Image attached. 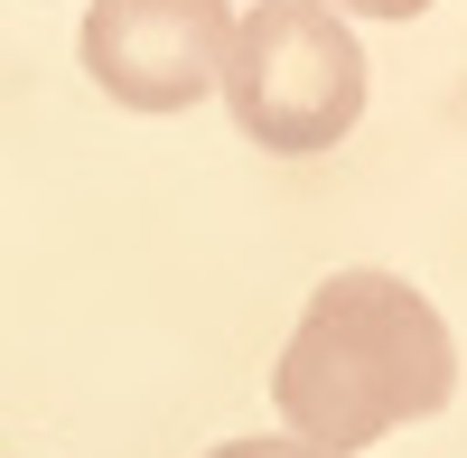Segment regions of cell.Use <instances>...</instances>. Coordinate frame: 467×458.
Listing matches in <instances>:
<instances>
[{"label":"cell","instance_id":"6da1fadb","mask_svg":"<svg viewBox=\"0 0 467 458\" xmlns=\"http://www.w3.org/2000/svg\"><path fill=\"white\" fill-rule=\"evenodd\" d=\"M458 393V337L402 272H337L308 290V309L290 328L281 365H271V402L299 449L356 458L374 440H393L402 422H431Z\"/></svg>","mask_w":467,"mask_h":458},{"label":"cell","instance_id":"7a4b0ae2","mask_svg":"<svg viewBox=\"0 0 467 458\" xmlns=\"http://www.w3.org/2000/svg\"><path fill=\"white\" fill-rule=\"evenodd\" d=\"M224 103L262 150H337L365 112V47L337 0H253L224 47Z\"/></svg>","mask_w":467,"mask_h":458},{"label":"cell","instance_id":"3957f363","mask_svg":"<svg viewBox=\"0 0 467 458\" xmlns=\"http://www.w3.org/2000/svg\"><path fill=\"white\" fill-rule=\"evenodd\" d=\"M224 0H94L85 10V75L122 112H187L224 85Z\"/></svg>","mask_w":467,"mask_h":458},{"label":"cell","instance_id":"277c9868","mask_svg":"<svg viewBox=\"0 0 467 458\" xmlns=\"http://www.w3.org/2000/svg\"><path fill=\"white\" fill-rule=\"evenodd\" d=\"M206 458H318V449H299V440H224Z\"/></svg>","mask_w":467,"mask_h":458},{"label":"cell","instance_id":"5b68a950","mask_svg":"<svg viewBox=\"0 0 467 458\" xmlns=\"http://www.w3.org/2000/svg\"><path fill=\"white\" fill-rule=\"evenodd\" d=\"M337 10H365V19H420L431 0H337Z\"/></svg>","mask_w":467,"mask_h":458}]
</instances>
